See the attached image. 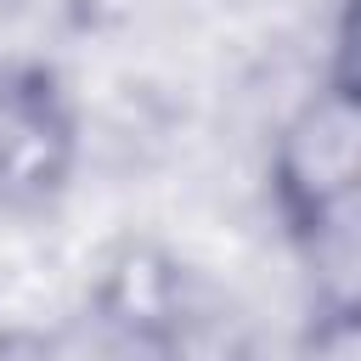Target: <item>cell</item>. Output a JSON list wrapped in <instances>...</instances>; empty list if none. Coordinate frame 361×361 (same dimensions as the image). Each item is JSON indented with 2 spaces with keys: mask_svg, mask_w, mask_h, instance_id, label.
Instances as JSON below:
<instances>
[{
  "mask_svg": "<svg viewBox=\"0 0 361 361\" xmlns=\"http://www.w3.org/2000/svg\"><path fill=\"white\" fill-rule=\"evenodd\" d=\"M355 186H361V102L350 79H333L288 113L271 147V192L293 237L310 243L316 271H333L344 293L355 265Z\"/></svg>",
  "mask_w": 361,
  "mask_h": 361,
  "instance_id": "1",
  "label": "cell"
},
{
  "mask_svg": "<svg viewBox=\"0 0 361 361\" xmlns=\"http://www.w3.org/2000/svg\"><path fill=\"white\" fill-rule=\"evenodd\" d=\"M73 169V113L45 68L0 73V203H39Z\"/></svg>",
  "mask_w": 361,
  "mask_h": 361,
  "instance_id": "2",
  "label": "cell"
}]
</instances>
